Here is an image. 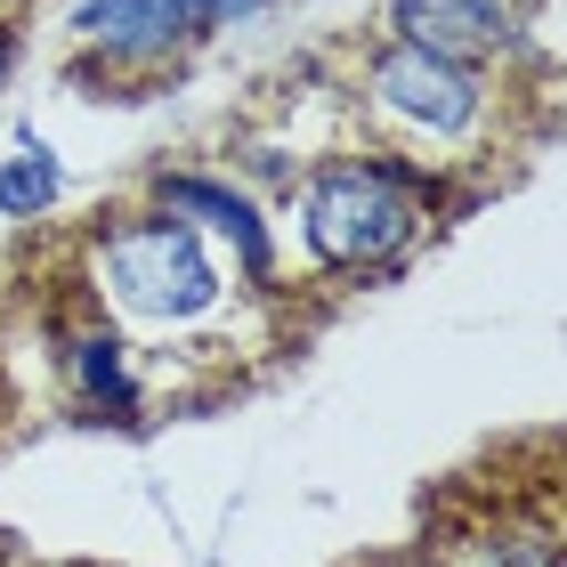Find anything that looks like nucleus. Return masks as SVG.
Instances as JSON below:
<instances>
[{"instance_id": "nucleus-2", "label": "nucleus", "mask_w": 567, "mask_h": 567, "mask_svg": "<svg viewBox=\"0 0 567 567\" xmlns=\"http://www.w3.org/2000/svg\"><path fill=\"white\" fill-rule=\"evenodd\" d=\"M90 268H97V292L138 324H195L227 300V276L212 260V244H203V227L154 212V203L97 236Z\"/></svg>"}, {"instance_id": "nucleus-1", "label": "nucleus", "mask_w": 567, "mask_h": 567, "mask_svg": "<svg viewBox=\"0 0 567 567\" xmlns=\"http://www.w3.org/2000/svg\"><path fill=\"white\" fill-rule=\"evenodd\" d=\"M430 203L398 178L390 154H324L300 178V251L324 276H390L422 244Z\"/></svg>"}, {"instance_id": "nucleus-11", "label": "nucleus", "mask_w": 567, "mask_h": 567, "mask_svg": "<svg viewBox=\"0 0 567 567\" xmlns=\"http://www.w3.org/2000/svg\"><path fill=\"white\" fill-rule=\"evenodd\" d=\"M9 65H17V41L0 33V90H9Z\"/></svg>"}, {"instance_id": "nucleus-8", "label": "nucleus", "mask_w": 567, "mask_h": 567, "mask_svg": "<svg viewBox=\"0 0 567 567\" xmlns=\"http://www.w3.org/2000/svg\"><path fill=\"white\" fill-rule=\"evenodd\" d=\"M58 195H65L58 154H49L33 131H24L17 154L0 163V219H41V212H58Z\"/></svg>"}, {"instance_id": "nucleus-7", "label": "nucleus", "mask_w": 567, "mask_h": 567, "mask_svg": "<svg viewBox=\"0 0 567 567\" xmlns=\"http://www.w3.org/2000/svg\"><path fill=\"white\" fill-rule=\"evenodd\" d=\"M65 373H73V398H82L97 422H138V373H131V341H122L114 324H82V332H73Z\"/></svg>"}, {"instance_id": "nucleus-3", "label": "nucleus", "mask_w": 567, "mask_h": 567, "mask_svg": "<svg viewBox=\"0 0 567 567\" xmlns=\"http://www.w3.org/2000/svg\"><path fill=\"white\" fill-rule=\"evenodd\" d=\"M365 97L381 122L414 131L430 146H462L486 131V106H495V82L486 65H462V58H437V49L414 41H373L365 49Z\"/></svg>"}, {"instance_id": "nucleus-12", "label": "nucleus", "mask_w": 567, "mask_h": 567, "mask_svg": "<svg viewBox=\"0 0 567 567\" xmlns=\"http://www.w3.org/2000/svg\"><path fill=\"white\" fill-rule=\"evenodd\" d=\"M0 567H9V535H0Z\"/></svg>"}, {"instance_id": "nucleus-9", "label": "nucleus", "mask_w": 567, "mask_h": 567, "mask_svg": "<svg viewBox=\"0 0 567 567\" xmlns=\"http://www.w3.org/2000/svg\"><path fill=\"white\" fill-rule=\"evenodd\" d=\"M462 567H567V535H551V527H495V535L471 544Z\"/></svg>"}, {"instance_id": "nucleus-5", "label": "nucleus", "mask_w": 567, "mask_h": 567, "mask_svg": "<svg viewBox=\"0 0 567 567\" xmlns=\"http://www.w3.org/2000/svg\"><path fill=\"white\" fill-rule=\"evenodd\" d=\"M519 24H527L519 0H390V41L437 49V58H462V65L511 58L527 41Z\"/></svg>"}, {"instance_id": "nucleus-4", "label": "nucleus", "mask_w": 567, "mask_h": 567, "mask_svg": "<svg viewBox=\"0 0 567 567\" xmlns=\"http://www.w3.org/2000/svg\"><path fill=\"white\" fill-rule=\"evenodd\" d=\"M146 203H154V212H171V219H187V227H203V236H219V244H236V260H244L251 284H276V227H268V212L236 187V178L154 171L146 178Z\"/></svg>"}, {"instance_id": "nucleus-6", "label": "nucleus", "mask_w": 567, "mask_h": 567, "mask_svg": "<svg viewBox=\"0 0 567 567\" xmlns=\"http://www.w3.org/2000/svg\"><path fill=\"white\" fill-rule=\"evenodd\" d=\"M73 41L90 58H106L122 73H146V65H171L195 49V24L171 9V0H82L73 9Z\"/></svg>"}, {"instance_id": "nucleus-10", "label": "nucleus", "mask_w": 567, "mask_h": 567, "mask_svg": "<svg viewBox=\"0 0 567 567\" xmlns=\"http://www.w3.org/2000/svg\"><path fill=\"white\" fill-rule=\"evenodd\" d=\"M171 9L195 24V41H212V33H227V24H251L260 9H276V0H171Z\"/></svg>"}]
</instances>
